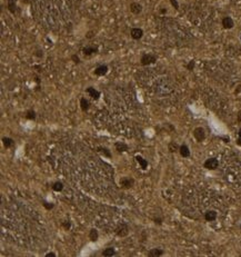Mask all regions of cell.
<instances>
[{"label": "cell", "instance_id": "cell-1", "mask_svg": "<svg viewBox=\"0 0 241 257\" xmlns=\"http://www.w3.org/2000/svg\"><path fill=\"white\" fill-rule=\"evenodd\" d=\"M157 61V56L153 53H144L141 56L140 62L142 66H148V65H152Z\"/></svg>", "mask_w": 241, "mask_h": 257}, {"label": "cell", "instance_id": "cell-6", "mask_svg": "<svg viewBox=\"0 0 241 257\" xmlns=\"http://www.w3.org/2000/svg\"><path fill=\"white\" fill-rule=\"evenodd\" d=\"M86 91L88 93V95L90 96L93 100H98V99L100 98V95H101L100 91H98V90L95 89L93 87H88V88L86 89Z\"/></svg>", "mask_w": 241, "mask_h": 257}, {"label": "cell", "instance_id": "cell-26", "mask_svg": "<svg viewBox=\"0 0 241 257\" xmlns=\"http://www.w3.org/2000/svg\"><path fill=\"white\" fill-rule=\"evenodd\" d=\"M71 60L75 62V63H79V62H80V58H79L77 55H72V56H71Z\"/></svg>", "mask_w": 241, "mask_h": 257}, {"label": "cell", "instance_id": "cell-30", "mask_svg": "<svg viewBox=\"0 0 241 257\" xmlns=\"http://www.w3.org/2000/svg\"><path fill=\"white\" fill-rule=\"evenodd\" d=\"M193 67H194V61H193V60L189 62V65H187V69H189V70H192Z\"/></svg>", "mask_w": 241, "mask_h": 257}, {"label": "cell", "instance_id": "cell-24", "mask_svg": "<svg viewBox=\"0 0 241 257\" xmlns=\"http://www.w3.org/2000/svg\"><path fill=\"white\" fill-rule=\"evenodd\" d=\"M98 150H99L100 153H102L106 157H108V158H110L111 157V154H110V152H109V149H107L106 147H98Z\"/></svg>", "mask_w": 241, "mask_h": 257}, {"label": "cell", "instance_id": "cell-5", "mask_svg": "<svg viewBox=\"0 0 241 257\" xmlns=\"http://www.w3.org/2000/svg\"><path fill=\"white\" fill-rule=\"evenodd\" d=\"M130 36L132 39L134 40H139L143 36V30L141 28H132L130 30Z\"/></svg>", "mask_w": 241, "mask_h": 257}, {"label": "cell", "instance_id": "cell-9", "mask_svg": "<svg viewBox=\"0 0 241 257\" xmlns=\"http://www.w3.org/2000/svg\"><path fill=\"white\" fill-rule=\"evenodd\" d=\"M130 11L133 15H139L142 11V6L139 2H131L130 3Z\"/></svg>", "mask_w": 241, "mask_h": 257}, {"label": "cell", "instance_id": "cell-31", "mask_svg": "<svg viewBox=\"0 0 241 257\" xmlns=\"http://www.w3.org/2000/svg\"><path fill=\"white\" fill-rule=\"evenodd\" d=\"M57 255L55 254V253H48V254H46V257H56Z\"/></svg>", "mask_w": 241, "mask_h": 257}, {"label": "cell", "instance_id": "cell-21", "mask_svg": "<svg viewBox=\"0 0 241 257\" xmlns=\"http://www.w3.org/2000/svg\"><path fill=\"white\" fill-rule=\"evenodd\" d=\"M99 237V234L97 232V229H91L90 233H89V238H90L91 242H96Z\"/></svg>", "mask_w": 241, "mask_h": 257}, {"label": "cell", "instance_id": "cell-17", "mask_svg": "<svg viewBox=\"0 0 241 257\" xmlns=\"http://www.w3.org/2000/svg\"><path fill=\"white\" fill-rule=\"evenodd\" d=\"M16 8H17V0H8V9L11 13L16 12Z\"/></svg>", "mask_w": 241, "mask_h": 257}, {"label": "cell", "instance_id": "cell-33", "mask_svg": "<svg viewBox=\"0 0 241 257\" xmlns=\"http://www.w3.org/2000/svg\"><path fill=\"white\" fill-rule=\"evenodd\" d=\"M237 144L239 145V146H241V137H239V138H238V140H237Z\"/></svg>", "mask_w": 241, "mask_h": 257}, {"label": "cell", "instance_id": "cell-14", "mask_svg": "<svg viewBox=\"0 0 241 257\" xmlns=\"http://www.w3.org/2000/svg\"><path fill=\"white\" fill-rule=\"evenodd\" d=\"M96 52H98V48L97 47H85L82 49V53L85 56H91V55H93Z\"/></svg>", "mask_w": 241, "mask_h": 257}, {"label": "cell", "instance_id": "cell-22", "mask_svg": "<svg viewBox=\"0 0 241 257\" xmlns=\"http://www.w3.org/2000/svg\"><path fill=\"white\" fill-rule=\"evenodd\" d=\"M36 111L35 110H32V109H29V110H27L26 111V118L27 119H29V120H35L36 119Z\"/></svg>", "mask_w": 241, "mask_h": 257}, {"label": "cell", "instance_id": "cell-10", "mask_svg": "<svg viewBox=\"0 0 241 257\" xmlns=\"http://www.w3.org/2000/svg\"><path fill=\"white\" fill-rule=\"evenodd\" d=\"M233 26H234V22L232 20V18H230V17H224L222 19V27L224 29H231V28H233Z\"/></svg>", "mask_w": 241, "mask_h": 257}, {"label": "cell", "instance_id": "cell-35", "mask_svg": "<svg viewBox=\"0 0 241 257\" xmlns=\"http://www.w3.org/2000/svg\"><path fill=\"white\" fill-rule=\"evenodd\" d=\"M239 137H241V129H239Z\"/></svg>", "mask_w": 241, "mask_h": 257}, {"label": "cell", "instance_id": "cell-13", "mask_svg": "<svg viewBox=\"0 0 241 257\" xmlns=\"http://www.w3.org/2000/svg\"><path fill=\"white\" fill-rule=\"evenodd\" d=\"M162 255H163V250L160 249V248H152L148 253V256L150 257H159L162 256Z\"/></svg>", "mask_w": 241, "mask_h": 257}, {"label": "cell", "instance_id": "cell-11", "mask_svg": "<svg viewBox=\"0 0 241 257\" xmlns=\"http://www.w3.org/2000/svg\"><path fill=\"white\" fill-rule=\"evenodd\" d=\"M179 153L180 155L183 157V158H187V157H189L190 156V150H189V147L187 146L186 144L181 145L180 148H179Z\"/></svg>", "mask_w": 241, "mask_h": 257}, {"label": "cell", "instance_id": "cell-7", "mask_svg": "<svg viewBox=\"0 0 241 257\" xmlns=\"http://www.w3.org/2000/svg\"><path fill=\"white\" fill-rule=\"evenodd\" d=\"M134 184V180L131 177H123L120 179V185L124 188H131Z\"/></svg>", "mask_w": 241, "mask_h": 257}, {"label": "cell", "instance_id": "cell-15", "mask_svg": "<svg viewBox=\"0 0 241 257\" xmlns=\"http://www.w3.org/2000/svg\"><path fill=\"white\" fill-rule=\"evenodd\" d=\"M136 159H137L138 164L140 165L142 169H147V167H148V160H146L144 158H142V157L139 156V155H137V156H136Z\"/></svg>", "mask_w": 241, "mask_h": 257}, {"label": "cell", "instance_id": "cell-27", "mask_svg": "<svg viewBox=\"0 0 241 257\" xmlns=\"http://www.w3.org/2000/svg\"><path fill=\"white\" fill-rule=\"evenodd\" d=\"M43 207L47 208V209H52L53 208V204L48 203V202H43Z\"/></svg>", "mask_w": 241, "mask_h": 257}, {"label": "cell", "instance_id": "cell-16", "mask_svg": "<svg viewBox=\"0 0 241 257\" xmlns=\"http://www.w3.org/2000/svg\"><path fill=\"white\" fill-rule=\"evenodd\" d=\"M115 147H116V149H117L119 153L128 152V145H126L124 143H116Z\"/></svg>", "mask_w": 241, "mask_h": 257}, {"label": "cell", "instance_id": "cell-12", "mask_svg": "<svg viewBox=\"0 0 241 257\" xmlns=\"http://www.w3.org/2000/svg\"><path fill=\"white\" fill-rule=\"evenodd\" d=\"M216 218H217V212H214V210H208L204 214V219L207 222H213V220H216Z\"/></svg>", "mask_w": 241, "mask_h": 257}, {"label": "cell", "instance_id": "cell-23", "mask_svg": "<svg viewBox=\"0 0 241 257\" xmlns=\"http://www.w3.org/2000/svg\"><path fill=\"white\" fill-rule=\"evenodd\" d=\"M116 253H115V248L113 247H108L106 248L103 252H102V255L103 256H113Z\"/></svg>", "mask_w": 241, "mask_h": 257}, {"label": "cell", "instance_id": "cell-18", "mask_svg": "<svg viewBox=\"0 0 241 257\" xmlns=\"http://www.w3.org/2000/svg\"><path fill=\"white\" fill-rule=\"evenodd\" d=\"M80 107H81V109H82L83 111H87V110L89 109V107H90V103H89V101H88L86 98H81L80 99Z\"/></svg>", "mask_w": 241, "mask_h": 257}, {"label": "cell", "instance_id": "cell-8", "mask_svg": "<svg viewBox=\"0 0 241 257\" xmlns=\"http://www.w3.org/2000/svg\"><path fill=\"white\" fill-rule=\"evenodd\" d=\"M95 75L96 76H105L107 72H108V66L107 65H100V66H98L96 69H95Z\"/></svg>", "mask_w": 241, "mask_h": 257}, {"label": "cell", "instance_id": "cell-28", "mask_svg": "<svg viewBox=\"0 0 241 257\" xmlns=\"http://www.w3.org/2000/svg\"><path fill=\"white\" fill-rule=\"evenodd\" d=\"M170 3L172 5V7H173L174 9H179V3H178L177 0H170Z\"/></svg>", "mask_w": 241, "mask_h": 257}, {"label": "cell", "instance_id": "cell-25", "mask_svg": "<svg viewBox=\"0 0 241 257\" xmlns=\"http://www.w3.org/2000/svg\"><path fill=\"white\" fill-rule=\"evenodd\" d=\"M168 148H169V150H170L171 153H176L177 150H179V146L176 144V143H170L169 146H168Z\"/></svg>", "mask_w": 241, "mask_h": 257}, {"label": "cell", "instance_id": "cell-3", "mask_svg": "<svg viewBox=\"0 0 241 257\" xmlns=\"http://www.w3.org/2000/svg\"><path fill=\"white\" fill-rule=\"evenodd\" d=\"M193 136H194V138L198 142H203L204 138H206V132H204V129L202 127H197L193 130Z\"/></svg>", "mask_w": 241, "mask_h": 257}, {"label": "cell", "instance_id": "cell-19", "mask_svg": "<svg viewBox=\"0 0 241 257\" xmlns=\"http://www.w3.org/2000/svg\"><path fill=\"white\" fill-rule=\"evenodd\" d=\"M52 190H55V192H62V189H63V184L61 183V182H56V183H53L52 184Z\"/></svg>", "mask_w": 241, "mask_h": 257}, {"label": "cell", "instance_id": "cell-29", "mask_svg": "<svg viewBox=\"0 0 241 257\" xmlns=\"http://www.w3.org/2000/svg\"><path fill=\"white\" fill-rule=\"evenodd\" d=\"M62 226H63L65 229H67V230H68V229L70 228V226H71L70 222H65V223H62Z\"/></svg>", "mask_w": 241, "mask_h": 257}, {"label": "cell", "instance_id": "cell-32", "mask_svg": "<svg viewBox=\"0 0 241 257\" xmlns=\"http://www.w3.org/2000/svg\"><path fill=\"white\" fill-rule=\"evenodd\" d=\"M36 56H37V57H42V51H40V50L37 51L36 52Z\"/></svg>", "mask_w": 241, "mask_h": 257}, {"label": "cell", "instance_id": "cell-20", "mask_svg": "<svg viewBox=\"0 0 241 257\" xmlns=\"http://www.w3.org/2000/svg\"><path fill=\"white\" fill-rule=\"evenodd\" d=\"M2 143H3V145H5V147H6V148H10V147L13 146V143H15V142H13L11 138L3 137V138H2Z\"/></svg>", "mask_w": 241, "mask_h": 257}, {"label": "cell", "instance_id": "cell-2", "mask_svg": "<svg viewBox=\"0 0 241 257\" xmlns=\"http://www.w3.org/2000/svg\"><path fill=\"white\" fill-rule=\"evenodd\" d=\"M203 166H204V168H207V169L213 170V169H217V168H218L219 162H218L217 158H209V159H207V160L204 162Z\"/></svg>", "mask_w": 241, "mask_h": 257}, {"label": "cell", "instance_id": "cell-4", "mask_svg": "<svg viewBox=\"0 0 241 257\" xmlns=\"http://www.w3.org/2000/svg\"><path fill=\"white\" fill-rule=\"evenodd\" d=\"M128 233H129V228H128V225H127V224H121V225H119L118 228L116 229V234L120 237L127 236Z\"/></svg>", "mask_w": 241, "mask_h": 257}, {"label": "cell", "instance_id": "cell-34", "mask_svg": "<svg viewBox=\"0 0 241 257\" xmlns=\"http://www.w3.org/2000/svg\"><path fill=\"white\" fill-rule=\"evenodd\" d=\"M239 91H241V85L239 86V87H238V88H237V90H236V93H238Z\"/></svg>", "mask_w": 241, "mask_h": 257}]
</instances>
